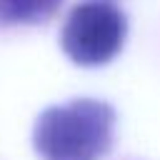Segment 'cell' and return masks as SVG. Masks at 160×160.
Instances as JSON below:
<instances>
[{"label": "cell", "mask_w": 160, "mask_h": 160, "mask_svg": "<svg viewBox=\"0 0 160 160\" xmlns=\"http://www.w3.org/2000/svg\"><path fill=\"white\" fill-rule=\"evenodd\" d=\"M128 18L110 0H85L65 18L60 45L62 52L82 68L110 62L125 45Z\"/></svg>", "instance_id": "7a4b0ae2"}, {"label": "cell", "mask_w": 160, "mask_h": 160, "mask_svg": "<svg viewBox=\"0 0 160 160\" xmlns=\"http://www.w3.org/2000/svg\"><path fill=\"white\" fill-rule=\"evenodd\" d=\"M115 110L105 100L78 98L45 108L32 130V145L42 160H100L112 145Z\"/></svg>", "instance_id": "6da1fadb"}, {"label": "cell", "mask_w": 160, "mask_h": 160, "mask_svg": "<svg viewBox=\"0 0 160 160\" xmlns=\"http://www.w3.org/2000/svg\"><path fill=\"white\" fill-rule=\"evenodd\" d=\"M60 5L62 0H0V25H38L50 20Z\"/></svg>", "instance_id": "3957f363"}]
</instances>
